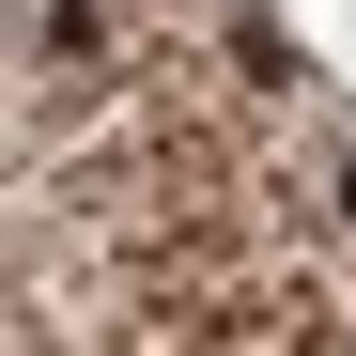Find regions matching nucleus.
<instances>
[{"instance_id": "obj_1", "label": "nucleus", "mask_w": 356, "mask_h": 356, "mask_svg": "<svg viewBox=\"0 0 356 356\" xmlns=\"http://www.w3.org/2000/svg\"><path fill=\"white\" fill-rule=\"evenodd\" d=\"M341 202H356V155H341Z\"/></svg>"}]
</instances>
